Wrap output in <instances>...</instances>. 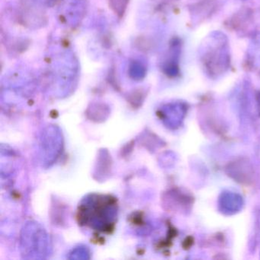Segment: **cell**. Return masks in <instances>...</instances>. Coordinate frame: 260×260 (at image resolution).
Wrapping results in <instances>:
<instances>
[{"instance_id":"1","label":"cell","mask_w":260,"mask_h":260,"mask_svg":"<svg viewBox=\"0 0 260 260\" xmlns=\"http://www.w3.org/2000/svg\"><path fill=\"white\" fill-rule=\"evenodd\" d=\"M199 55L204 69L210 77H217L224 74L229 69L231 63L226 36L219 31L211 33L201 45Z\"/></svg>"},{"instance_id":"2","label":"cell","mask_w":260,"mask_h":260,"mask_svg":"<svg viewBox=\"0 0 260 260\" xmlns=\"http://www.w3.org/2000/svg\"><path fill=\"white\" fill-rule=\"evenodd\" d=\"M80 217L85 224L105 231L110 229L115 222L117 206L115 200L109 197L92 196L86 199L81 205Z\"/></svg>"},{"instance_id":"3","label":"cell","mask_w":260,"mask_h":260,"mask_svg":"<svg viewBox=\"0 0 260 260\" xmlns=\"http://www.w3.org/2000/svg\"><path fill=\"white\" fill-rule=\"evenodd\" d=\"M21 253L24 258L42 259L51 252L49 236L37 222H28L22 228L20 238Z\"/></svg>"},{"instance_id":"7","label":"cell","mask_w":260,"mask_h":260,"mask_svg":"<svg viewBox=\"0 0 260 260\" xmlns=\"http://www.w3.org/2000/svg\"><path fill=\"white\" fill-rule=\"evenodd\" d=\"M186 111V106L183 103L169 105L162 112L164 121L168 127L173 128L179 127L181 122L183 121Z\"/></svg>"},{"instance_id":"4","label":"cell","mask_w":260,"mask_h":260,"mask_svg":"<svg viewBox=\"0 0 260 260\" xmlns=\"http://www.w3.org/2000/svg\"><path fill=\"white\" fill-rule=\"evenodd\" d=\"M38 147L41 162L45 166L54 164L63 148V138L58 127H46L39 138Z\"/></svg>"},{"instance_id":"8","label":"cell","mask_w":260,"mask_h":260,"mask_svg":"<svg viewBox=\"0 0 260 260\" xmlns=\"http://www.w3.org/2000/svg\"><path fill=\"white\" fill-rule=\"evenodd\" d=\"M257 100H258V109H260V92L258 94V95H257Z\"/></svg>"},{"instance_id":"6","label":"cell","mask_w":260,"mask_h":260,"mask_svg":"<svg viewBox=\"0 0 260 260\" xmlns=\"http://www.w3.org/2000/svg\"><path fill=\"white\" fill-rule=\"evenodd\" d=\"M243 199L240 194L232 191H223L219 196L218 209L225 215H233L241 211Z\"/></svg>"},{"instance_id":"5","label":"cell","mask_w":260,"mask_h":260,"mask_svg":"<svg viewBox=\"0 0 260 260\" xmlns=\"http://www.w3.org/2000/svg\"><path fill=\"white\" fill-rule=\"evenodd\" d=\"M228 176L240 183L249 184L253 181V168L247 159H240L228 165Z\"/></svg>"}]
</instances>
